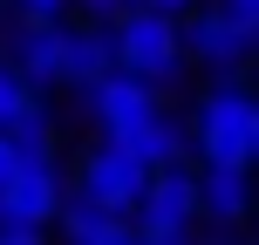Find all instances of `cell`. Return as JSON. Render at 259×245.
Instances as JSON below:
<instances>
[{"label":"cell","mask_w":259,"mask_h":245,"mask_svg":"<svg viewBox=\"0 0 259 245\" xmlns=\"http://www.w3.org/2000/svg\"><path fill=\"white\" fill-rule=\"evenodd\" d=\"M252 27L246 21H232V14L225 7H211V14H198L191 27H184V55H191V62H211V68H239L252 55Z\"/></svg>","instance_id":"cell-7"},{"label":"cell","mask_w":259,"mask_h":245,"mask_svg":"<svg viewBox=\"0 0 259 245\" xmlns=\"http://www.w3.org/2000/svg\"><path fill=\"white\" fill-rule=\"evenodd\" d=\"M82 7H89V14H103V21H123L137 0H82Z\"/></svg>","instance_id":"cell-18"},{"label":"cell","mask_w":259,"mask_h":245,"mask_svg":"<svg viewBox=\"0 0 259 245\" xmlns=\"http://www.w3.org/2000/svg\"><path fill=\"white\" fill-rule=\"evenodd\" d=\"M252 150H259V136H252Z\"/></svg>","instance_id":"cell-20"},{"label":"cell","mask_w":259,"mask_h":245,"mask_svg":"<svg viewBox=\"0 0 259 245\" xmlns=\"http://www.w3.org/2000/svg\"><path fill=\"white\" fill-rule=\"evenodd\" d=\"M68 245H143V225H130V211H109L103 225H89V232L68 238Z\"/></svg>","instance_id":"cell-13"},{"label":"cell","mask_w":259,"mask_h":245,"mask_svg":"<svg viewBox=\"0 0 259 245\" xmlns=\"http://www.w3.org/2000/svg\"><path fill=\"white\" fill-rule=\"evenodd\" d=\"M137 7H164V14H178V7H191V0H137Z\"/></svg>","instance_id":"cell-19"},{"label":"cell","mask_w":259,"mask_h":245,"mask_svg":"<svg viewBox=\"0 0 259 245\" xmlns=\"http://www.w3.org/2000/svg\"><path fill=\"white\" fill-rule=\"evenodd\" d=\"M34 89H41V82H34V75H27V68L7 55V62H0V129H34V123H41Z\"/></svg>","instance_id":"cell-12"},{"label":"cell","mask_w":259,"mask_h":245,"mask_svg":"<svg viewBox=\"0 0 259 245\" xmlns=\"http://www.w3.org/2000/svg\"><path fill=\"white\" fill-rule=\"evenodd\" d=\"M109 68H123L116 62V34H103V27H68V75L62 82L89 89V82L109 75Z\"/></svg>","instance_id":"cell-10"},{"label":"cell","mask_w":259,"mask_h":245,"mask_svg":"<svg viewBox=\"0 0 259 245\" xmlns=\"http://www.w3.org/2000/svg\"><path fill=\"white\" fill-rule=\"evenodd\" d=\"M219 7H225V14H232V21H246V27H252V34H259V0H219Z\"/></svg>","instance_id":"cell-16"},{"label":"cell","mask_w":259,"mask_h":245,"mask_svg":"<svg viewBox=\"0 0 259 245\" xmlns=\"http://www.w3.org/2000/svg\"><path fill=\"white\" fill-rule=\"evenodd\" d=\"M116 62L143 82H178L184 68V34L164 7H130L116 21Z\"/></svg>","instance_id":"cell-2"},{"label":"cell","mask_w":259,"mask_h":245,"mask_svg":"<svg viewBox=\"0 0 259 245\" xmlns=\"http://www.w3.org/2000/svg\"><path fill=\"white\" fill-rule=\"evenodd\" d=\"M82 191L103 198L109 211H137V205H143V191H150V164H137V157H130L116 136H103L89 157H82Z\"/></svg>","instance_id":"cell-4"},{"label":"cell","mask_w":259,"mask_h":245,"mask_svg":"<svg viewBox=\"0 0 259 245\" xmlns=\"http://www.w3.org/2000/svg\"><path fill=\"white\" fill-rule=\"evenodd\" d=\"M157 82H143V75H130V68H109L103 82H89V116L103 123V136H123L130 123H143V116H157Z\"/></svg>","instance_id":"cell-6"},{"label":"cell","mask_w":259,"mask_h":245,"mask_svg":"<svg viewBox=\"0 0 259 245\" xmlns=\"http://www.w3.org/2000/svg\"><path fill=\"white\" fill-rule=\"evenodd\" d=\"M14 7H21V21H62L68 0H14Z\"/></svg>","instance_id":"cell-14"},{"label":"cell","mask_w":259,"mask_h":245,"mask_svg":"<svg viewBox=\"0 0 259 245\" xmlns=\"http://www.w3.org/2000/svg\"><path fill=\"white\" fill-rule=\"evenodd\" d=\"M191 211H205V198H198V177H191V170H184V164L150 170V191H143V205H137L143 245H184Z\"/></svg>","instance_id":"cell-3"},{"label":"cell","mask_w":259,"mask_h":245,"mask_svg":"<svg viewBox=\"0 0 259 245\" xmlns=\"http://www.w3.org/2000/svg\"><path fill=\"white\" fill-rule=\"evenodd\" d=\"M14 170H21V136H14V129H0V184H7Z\"/></svg>","instance_id":"cell-15"},{"label":"cell","mask_w":259,"mask_h":245,"mask_svg":"<svg viewBox=\"0 0 259 245\" xmlns=\"http://www.w3.org/2000/svg\"><path fill=\"white\" fill-rule=\"evenodd\" d=\"M0 245H41V225H0Z\"/></svg>","instance_id":"cell-17"},{"label":"cell","mask_w":259,"mask_h":245,"mask_svg":"<svg viewBox=\"0 0 259 245\" xmlns=\"http://www.w3.org/2000/svg\"><path fill=\"white\" fill-rule=\"evenodd\" d=\"M259 136V95L246 89H205V103H198V150H205V164H259L252 150Z\"/></svg>","instance_id":"cell-1"},{"label":"cell","mask_w":259,"mask_h":245,"mask_svg":"<svg viewBox=\"0 0 259 245\" xmlns=\"http://www.w3.org/2000/svg\"><path fill=\"white\" fill-rule=\"evenodd\" d=\"M198 198L219 225H239L252 211V164H205L198 170Z\"/></svg>","instance_id":"cell-9"},{"label":"cell","mask_w":259,"mask_h":245,"mask_svg":"<svg viewBox=\"0 0 259 245\" xmlns=\"http://www.w3.org/2000/svg\"><path fill=\"white\" fill-rule=\"evenodd\" d=\"M7 55H14L34 82H62V75H68V27H62V21H21V34L7 41Z\"/></svg>","instance_id":"cell-8"},{"label":"cell","mask_w":259,"mask_h":245,"mask_svg":"<svg viewBox=\"0 0 259 245\" xmlns=\"http://www.w3.org/2000/svg\"><path fill=\"white\" fill-rule=\"evenodd\" d=\"M116 143L137 157V164H150V170L178 164V150H184V136H178V123H170V116H143V123H130Z\"/></svg>","instance_id":"cell-11"},{"label":"cell","mask_w":259,"mask_h":245,"mask_svg":"<svg viewBox=\"0 0 259 245\" xmlns=\"http://www.w3.org/2000/svg\"><path fill=\"white\" fill-rule=\"evenodd\" d=\"M55 218H62L55 157H21V170L0 184V225H55Z\"/></svg>","instance_id":"cell-5"}]
</instances>
